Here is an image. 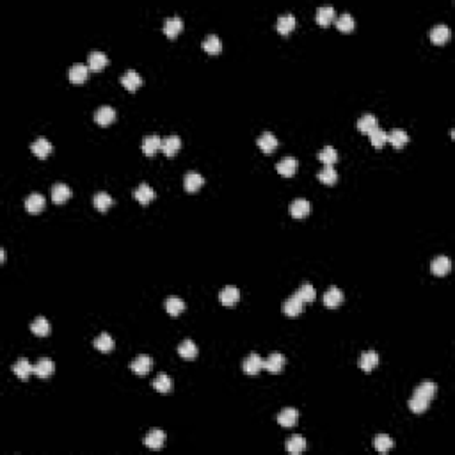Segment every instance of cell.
<instances>
[{"label": "cell", "instance_id": "1", "mask_svg": "<svg viewBox=\"0 0 455 455\" xmlns=\"http://www.w3.org/2000/svg\"><path fill=\"white\" fill-rule=\"evenodd\" d=\"M242 370L248 375H256L260 370H263V359L258 354H249L244 359V363H242Z\"/></svg>", "mask_w": 455, "mask_h": 455}, {"label": "cell", "instance_id": "2", "mask_svg": "<svg viewBox=\"0 0 455 455\" xmlns=\"http://www.w3.org/2000/svg\"><path fill=\"white\" fill-rule=\"evenodd\" d=\"M302 308H304V302L294 294V295L290 297V299L285 300L283 313L287 315V317H299V315L302 313Z\"/></svg>", "mask_w": 455, "mask_h": 455}, {"label": "cell", "instance_id": "3", "mask_svg": "<svg viewBox=\"0 0 455 455\" xmlns=\"http://www.w3.org/2000/svg\"><path fill=\"white\" fill-rule=\"evenodd\" d=\"M285 363H287V359H285L283 354L279 352H272L271 356L267 357V359L263 361V368L269 370L271 373H279L281 370L285 368Z\"/></svg>", "mask_w": 455, "mask_h": 455}, {"label": "cell", "instance_id": "4", "mask_svg": "<svg viewBox=\"0 0 455 455\" xmlns=\"http://www.w3.org/2000/svg\"><path fill=\"white\" fill-rule=\"evenodd\" d=\"M299 420V412H297L294 407H285L283 411L277 414V423L285 429H292V427L297 423Z\"/></svg>", "mask_w": 455, "mask_h": 455}, {"label": "cell", "instance_id": "5", "mask_svg": "<svg viewBox=\"0 0 455 455\" xmlns=\"http://www.w3.org/2000/svg\"><path fill=\"white\" fill-rule=\"evenodd\" d=\"M68 75L73 84H82V82H86L87 75H89V66H86L84 63H75L71 68H69Z\"/></svg>", "mask_w": 455, "mask_h": 455}, {"label": "cell", "instance_id": "6", "mask_svg": "<svg viewBox=\"0 0 455 455\" xmlns=\"http://www.w3.org/2000/svg\"><path fill=\"white\" fill-rule=\"evenodd\" d=\"M430 271L435 276H446L452 271V261H450L448 256H435L432 263H430Z\"/></svg>", "mask_w": 455, "mask_h": 455}, {"label": "cell", "instance_id": "7", "mask_svg": "<svg viewBox=\"0 0 455 455\" xmlns=\"http://www.w3.org/2000/svg\"><path fill=\"white\" fill-rule=\"evenodd\" d=\"M141 148L148 157L155 155V153L162 148V137L157 136V134H153V136H146L144 139H142Z\"/></svg>", "mask_w": 455, "mask_h": 455}, {"label": "cell", "instance_id": "8", "mask_svg": "<svg viewBox=\"0 0 455 455\" xmlns=\"http://www.w3.org/2000/svg\"><path fill=\"white\" fill-rule=\"evenodd\" d=\"M357 365H359V368L363 370V372H370V370H373L379 365V354H377L375 350H366V352H363L359 356Z\"/></svg>", "mask_w": 455, "mask_h": 455}, {"label": "cell", "instance_id": "9", "mask_svg": "<svg viewBox=\"0 0 455 455\" xmlns=\"http://www.w3.org/2000/svg\"><path fill=\"white\" fill-rule=\"evenodd\" d=\"M114 119H116V110L110 105H102L100 109H96L94 121L98 123V125L107 126V125H110Z\"/></svg>", "mask_w": 455, "mask_h": 455}, {"label": "cell", "instance_id": "10", "mask_svg": "<svg viewBox=\"0 0 455 455\" xmlns=\"http://www.w3.org/2000/svg\"><path fill=\"white\" fill-rule=\"evenodd\" d=\"M182 148V139L178 136H167L162 139V151L165 157H175V153Z\"/></svg>", "mask_w": 455, "mask_h": 455}, {"label": "cell", "instance_id": "11", "mask_svg": "<svg viewBox=\"0 0 455 455\" xmlns=\"http://www.w3.org/2000/svg\"><path fill=\"white\" fill-rule=\"evenodd\" d=\"M53 370H55V365H53V361L48 359V357H41V359L34 365V373H36L40 379H48L53 373Z\"/></svg>", "mask_w": 455, "mask_h": 455}, {"label": "cell", "instance_id": "12", "mask_svg": "<svg viewBox=\"0 0 455 455\" xmlns=\"http://www.w3.org/2000/svg\"><path fill=\"white\" fill-rule=\"evenodd\" d=\"M203 183H205V178H203V176L199 175V173H196V171L187 173V175H185V178H183L185 191H188V192L199 191V188L203 187Z\"/></svg>", "mask_w": 455, "mask_h": 455}, {"label": "cell", "instance_id": "13", "mask_svg": "<svg viewBox=\"0 0 455 455\" xmlns=\"http://www.w3.org/2000/svg\"><path fill=\"white\" fill-rule=\"evenodd\" d=\"M13 372L16 373V375L20 377L22 381H27L34 373V365L30 363L29 359L22 357V359H18L16 363L13 365Z\"/></svg>", "mask_w": 455, "mask_h": 455}, {"label": "cell", "instance_id": "14", "mask_svg": "<svg viewBox=\"0 0 455 455\" xmlns=\"http://www.w3.org/2000/svg\"><path fill=\"white\" fill-rule=\"evenodd\" d=\"M151 357L149 356H137L136 359L132 361V365H130V368H132L134 373H137V375H146V373L151 370Z\"/></svg>", "mask_w": 455, "mask_h": 455}, {"label": "cell", "instance_id": "15", "mask_svg": "<svg viewBox=\"0 0 455 455\" xmlns=\"http://www.w3.org/2000/svg\"><path fill=\"white\" fill-rule=\"evenodd\" d=\"M69 198H71V188H69L68 185L55 183L52 187V199H53V203H57V205H63V203H66Z\"/></svg>", "mask_w": 455, "mask_h": 455}, {"label": "cell", "instance_id": "16", "mask_svg": "<svg viewBox=\"0 0 455 455\" xmlns=\"http://www.w3.org/2000/svg\"><path fill=\"white\" fill-rule=\"evenodd\" d=\"M256 144L260 146L261 151H265V153H272L274 149L277 148V144H279V142H277V137L274 136V134H271V132H263L260 137H258Z\"/></svg>", "mask_w": 455, "mask_h": 455}, {"label": "cell", "instance_id": "17", "mask_svg": "<svg viewBox=\"0 0 455 455\" xmlns=\"http://www.w3.org/2000/svg\"><path fill=\"white\" fill-rule=\"evenodd\" d=\"M45 208V198L37 192H32L25 198V210L30 214H37Z\"/></svg>", "mask_w": 455, "mask_h": 455}, {"label": "cell", "instance_id": "18", "mask_svg": "<svg viewBox=\"0 0 455 455\" xmlns=\"http://www.w3.org/2000/svg\"><path fill=\"white\" fill-rule=\"evenodd\" d=\"M310 210H311L310 203H308L306 199H302V198L294 199V201L290 203V214H292V217H295V219L306 217V215L310 214Z\"/></svg>", "mask_w": 455, "mask_h": 455}, {"label": "cell", "instance_id": "19", "mask_svg": "<svg viewBox=\"0 0 455 455\" xmlns=\"http://www.w3.org/2000/svg\"><path fill=\"white\" fill-rule=\"evenodd\" d=\"M219 300H221L224 306H233V304H237L238 300H240V290L235 287L222 288L221 294H219Z\"/></svg>", "mask_w": 455, "mask_h": 455}, {"label": "cell", "instance_id": "20", "mask_svg": "<svg viewBox=\"0 0 455 455\" xmlns=\"http://www.w3.org/2000/svg\"><path fill=\"white\" fill-rule=\"evenodd\" d=\"M343 302V292L338 287H331L329 290L324 294V304L327 308H338Z\"/></svg>", "mask_w": 455, "mask_h": 455}, {"label": "cell", "instance_id": "21", "mask_svg": "<svg viewBox=\"0 0 455 455\" xmlns=\"http://www.w3.org/2000/svg\"><path fill=\"white\" fill-rule=\"evenodd\" d=\"M448 37H450V29L445 23H438V25H434L432 29H430V40H432V43L435 45H443Z\"/></svg>", "mask_w": 455, "mask_h": 455}, {"label": "cell", "instance_id": "22", "mask_svg": "<svg viewBox=\"0 0 455 455\" xmlns=\"http://www.w3.org/2000/svg\"><path fill=\"white\" fill-rule=\"evenodd\" d=\"M30 149H32V153L36 157H40V159H46V157H48V153H52V144L48 142V139L37 137L36 141L32 142Z\"/></svg>", "mask_w": 455, "mask_h": 455}, {"label": "cell", "instance_id": "23", "mask_svg": "<svg viewBox=\"0 0 455 455\" xmlns=\"http://www.w3.org/2000/svg\"><path fill=\"white\" fill-rule=\"evenodd\" d=\"M107 63H109V59H107L105 53L100 52V50L91 52L89 57H87V66H89V69H92V71H100V69H103L107 66Z\"/></svg>", "mask_w": 455, "mask_h": 455}, {"label": "cell", "instance_id": "24", "mask_svg": "<svg viewBox=\"0 0 455 455\" xmlns=\"http://www.w3.org/2000/svg\"><path fill=\"white\" fill-rule=\"evenodd\" d=\"M165 443V434L162 430H151L148 435L144 438V445L148 446L149 450H160Z\"/></svg>", "mask_w": 455, "mask_h": 455}, {"label": "cell", "instance_id": "25", "mask_svg": "<svg viewBox=\"0 0 455 455\" xmlns=\"http://www.w3.org/2000/svg\"><path fill=\"white\" fill-rule=\"evenodd\" d=\"M134 198H136L141 205H148V203L155 198V191H153L148 183H141L136 191H134Z\"/></svg>", "mask_w": 455, "mask_h": 455}, {"label": "cell", "instance_id": "26", "mask_svg": "<svg viewBox=\"0 0 455 455\" xmlns=\"http://www.w3.org/2000/svg\"><path fill=\"white\" fill-rule=\"evenodd\" d=\"M182 29H183V20L180 16H171L164 22V32L165 36L169 37L178 36V34L182 32Z\"/></svg>", "mask_w": 455, "mask_h": 455}, {"label": "cell", "instance_id": "27", "mask_svg": "<svg viewBox=\"0 0 455 455\" xmlns=\"http://www.w3.org/2000/svg\"><path fill=\"white\" fill-rule=\"evenodd\" d=\"M121 84L125 86V89L136 91L139 86H142V79H141V75H139L137 71H134V69H128V71H126L125 75L121 77Z\"/></svg>", "mask_w": 455, "mask_h": 455}, {"label": "cell", "instance_id": "28", "mask_svg": "<svg viewBox=\"0 0 455 455\" xmlns=\"http://www.w3.org/2000/svg\"><path fill=\"white\" fill-rule=\"evenodd\" d=\"M435 391H438L435 383H432V381H423V383H420L418 386H416L412 395H418V396H423V399H427V400H432Z\"/></svg>", "mask_w": 455, "mask_h": 455}, {"label": "cell", "instance_id": "29", "mask_svg": "<svg viewBox=\"0 0 455 455\" xmlns=\"http://www.w3.org/2000/svg\"><path fill=\"white\" fill-rule=\"evenodd\" d=\"M92 203H94L96 210L105 212V210H109V208L114 205V199H112V196H110L109 192L100 191V192H96V194H94V199H92Z\"/></svg>", "mask_w": 455, "mask_h": 455}, {"label": "cell", "instance_id": "30", "mask_svg": "<svg viewBox=\"0 0 455 455\" xmlns=\"http://www.w3.org/2000/svg\"><path fill=\"white\" fill-rule=\"evenodd\" d=\"M377 126H379V121H377V118L373 114H363L357 119V130L363 134H370Z\"/></svg>", "mask_w": 455, "mask_h": 455}, {"label": "cell", "instance_id": "31", "mask_svg": "<svg viewBox=\"0 0 455 455\" xmlns=\"http://www.w3.org/2000/svg\"><path fill=\"white\" fill-rule=\"evenodd\" d=\"M165 310H167V313L171 315V317H178V315L185 310V302L180 299V297L171 295L165 299Z\"/></svg>", "mask_w": 455, "mask_h": 455}, {"label": "cell", "instance_id": "32", "mask_svg": "<svg viewBox=\"0 0 455 455\" xmlns=\"http://www.w3.org/2000/svg\"><path fill=\"white\" fill-rule=\"evenodd\" d=\"M277 30H279L281 34H290L292 30L295 29V16L290 13L287 14H281L279 18H277V23H276Z\"/></svg>", "mask_w": 455, "mask_h": 455}, {"label": "cell", "instance_id": "33", "mask_svg": "<svg viewBox=\"0 0 455 455\" xmlns=\"http://www.w3.org/2000/svg\"><path fill=\"white\" fill-rule=\"evenodd\" d=\"M388 142L391 146H395V148H404V146L409 142V136H407L404 130L395 128V130H391V132L388 134Z\"/></svg>", "mask_w": 455, "mask_h": 455}, {"label": "cell", "instance_id": "34", "mask_svg": "<svg viewBox=\"0 0 455 455\" xmlns=\"http://www.w3.org/2000/svg\"><path fill=\"white\" fill-rule=\"evenodd\" d=\"M203 50L208 53H212V55H215V53H219L222 50V41L219 36H215V34H210V36H206L205 40H203Z\"/></svg>", "mask_w": 455, "mask_h": 455}, {"label": "cell", "instance_id": "35", "mask_svg": "<svg viewBox=\"0 0 455 455\" xmlns=\"http://www.w3.org/2000/svg\"><path fill=\"white\" fill-rule=\"evenodd\" d=\"M276 169H277V173L283 176H294L297 171V160L292 159V157H287V159L277 162Z\"/></svg>", "mask_w": 455, "mask_h": 455}, {"label": "cell", "instance_id": "36", "mask_svg": "<svg viewBox=\"0 0 455 455\" xmlns=\"http://www.w3.org/2000/svg\"><path fill=\"white\" fill-rule=\"evenodd\" d=\"M429 406H430V400L423 399V396L412 395L409 399V409L414 412V414H423V412L429 409Z\"/></svg>", "mask_w": 455, "mask_h": 455}, {"label": "cell", "instance_id": "37", "mask_svg": "<svg viewBox=\"0 0 455 455\" xmlns=\"http://www.w3.org/2000/svg\"><path fill=\"white\" fill-rule=\"evenodd\" d=\"M334 7L333 6H320L317 9V14H315V18H317V23H320V25H327V23H331L334 20Z\"/></svg>", "mask_w": 455, "mask_h": 455}, {"label": "cell", "instance_id": "38", "mask_svg": "<svg viewBox=\"0 0 455 455\" xmlns=\"http://www.w3.org/2000/svg\"><path fill=\"white\" fill-rule=\"evenodd\" d=\"M178 354L183 357V359H194V357L198 356V347H196L194 342L183 340L178 345Z\"/></svg>", "mask_w": 455, "mask_h": 455}, {"label": "cell", "instance_id": "39", "mask_svg": "<svg viewBox=\"0 0 455 455\" xmlns=\"http://www.w3.org/2000/svg\"><path fill=\"white\" fill-rule=\"evenodd\" d=\"M94 347L100 352H110L114 349V340L109 333H100L94 340Z\"/></svg>", "mask_w": 455, "mask_h": 455}, {"label": "cell", "instance_id": "40", "mask_svg": "<svg viewBox=\"0 0 455 455\" xmlns=\"http://www.w3.org/2000/svg\"><path fill=\"white\" fill-rule=\"evenodd\" d=\"M304 450H306V441H304L302 435H294L287 443V452L290 455H300Z\"/></svg>", "mask_w": 455, "mask_h": 455}, {"label": "cell", "instance_id": "41", "mask_svg": "<svg viewBox=\"0 0 455 455\" xmlns=\"http://www.w3.org/2000/svg\"><path fill=\"white\" fill-rule=\"evenodd\" d=\"M318 180L326 185H334L338 180V173L333 165H324L322 171H318Z\"/></svg>", "mask_w": 455, "mask_h": 455}, {"label": "cell", "instance_id": "42", "mask_svg": "<svg viewBox=\"0 0 455 455\" xmlns=\"http://www.w3.org/2000/svg\"><path fill=\"white\" fill-rule=\"evenodd\" d=\"M295 295L299 297L302 302H313V300L317 299V290L313 288V285L304 283L302 287H300L299 290L295 292Z\"/></svg>", "mask_w": 455, "mask_h": 455}, {"label": "cell", "instance_id": "43", "mask_svg": "<svg viewBox=\"0 0 455 455\" xmlns=\"http://www.w3.org/2000/svg\"><path fill=\"white\" fill-rule=\"evenodd\" d=\"M30 331H32L36 336H46L50 333V322L45 317H37L30 324Z\"/></svg>", "mask_w": 455, "mask_h": 455}, {"label": "cell", "instance_id": "44", "mask_svg": "<svg viewBox=\"0 0 455 455\" xmlns=\"http://www.w3.org/2000/svg\"><path fill=\"white\" fill-rule=\"evenodd\" d=\"M318 160L322 162L324 165H333L334 162L338 160V151L333 148V146H326V148L320 149Z\"/></svg>", "mask_w": 455, "mask_h": 455}, {"label": "cell", "instance_id": "45", "mask_svg": "<svg viewBox=\"0 0 455 455\" xmlns=\"http://www.w3.org/2000/svg\"><path fill=\"white\" fill-rule=\"evenodd\" d=\"M153 388L159 393H169L173 389V381L171 377H167L165 373H160L153 379Z\"/></svg>", "mask_w": 455, "mask_h": 455}, {"label": "cell", "instance_id": "46", "mask_svg": "<svg viewBox=\"0 0 455 455\" xmlns=\"http://www.w3.org/2000/svg\"><path fill=\"white\" fill-rule=\"evenodd\" d=\"M373 446H375V450L379 453H388L389 450L395 446V443H393V439L389 438V435L381 434V435H377V438H375V441H373Z\"/></svg>", "mask_w": 455, "mask_h": 455}, {"label": "cell", "instance_id": "47", "mask_svg": "<svg viewBox=\"0 0 455 455\" xmlns=\"http://www.w3.org/2000/svg\"><path fill=\"white\" fill-rule=\"evenodd\" d=\"M368 136H370V142H372V146H375V148H383V146L388 142V134L384 132V130H381L379 126H377V128H373Z\"/></svg>", "mask_w": 455, "mask_h": 455}, {"label": "cell", "instance_id": "48", "mask_svg": "<svg viewBox=\"0 0 455 455\" xmlns=\"http://www.w3.org/2000/svg\"><path fill=\"white\" fill-rule=\"evenodd\" d=\"M354 25H356V22H354L352 14H349V13H343L336 20V27L342 30V32H350V30L354 29Z\"/></svg>", "mask_w": 455, "mask_h": 455}]
</instances>
